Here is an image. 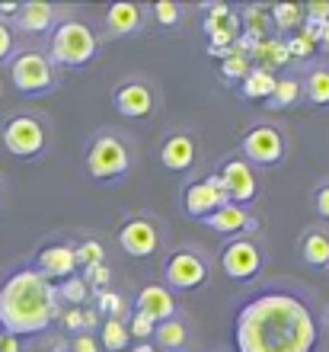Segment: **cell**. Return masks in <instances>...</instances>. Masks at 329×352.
<instances>
[{"label":"cell","instance_id":"obj_17","mask_svg":"<svg viewBox=\"0 0 329 352\" xmlns=\"http://www.w3.org/2000/svg\"><path fill=\"white\" fill-rule=\"evenodd\" d=\"M205 224H208L211 231H218V234H227V237H237V234L243 231H256L259 224L256 218L247 212V208H240V205H224V208H218L214 214H208L205 218Z\"/></svg>","mask_w":329,"mask_h":352},{"label":"cell","instance_id":"obj_41","mask_svg":"<svg viewBox=\"0 0 329 352\" xmlns=\"http://www.w3.org/2000/svg\"><path fill=\"white\" fill-rule=\"evenodd\" d=\"M313 205H317V214H320L323 221H329V183L317 189V195H313Z\"/></svg>","mask_w":329,"mask_h":352},{"label":"cell","instance_id":"obj_24","mask_svg":"<svg viewBox=\"0 0 329 352\" xmlns=\"http://www.w3.org/2000/svg\"><path fill=\"white\" fill-rule=\"evenodd\" d=\"M275 80H278L275 74H269V71H259V67H253V71H249V74L243 77V84H240V93H243L247 100H272Z\"/></svg>","mask_w":329,"mask_h":352},{"label":"cell","instance_id":"obj_16","mask_svg":"<svg viewBox=\"0 0 329 352\" xmlns=\"http://www.w3.org/2000/svg\"><path fill=\"white\" fill-rule=\"evenodd\" d=\"M135 314H144L147 320H154V324H163V320H173L176 314V301L170 295V288L163 285H147L137 292L135 298Z\"/></svg>","mask_w":329,"mask_h":352},{"label":"cell","instance_id":"obj_12","mask_svg":"<svg viewBox=\"0 0 329 352\" xmlns=\"http://www.w3.org/2000/svg\"><path fill=\"white\" fill-rule=\"evenodd\" d=\"M119 243L128 256H141L144 260V256H154L160 250V231H157V224L150 218L135 214V218H128V221L122 224Z\"/></svg>","mask_w":329,"mask_h":352},{"label":"cell","instance_id":"obj_18","mask_svg":"<svg viewBox=\"0 0 329 352\" xmlns=\"http://www.w3.org/2000/svg\"><path fill=\"white\" fill-rule=\"evenodd\" d=\"M141 7L131 3V0H115L109 10H106V26H109V36H131L141 29Z\"/></svg>","mask_w":329,"mask_h":352},{"label":"cell","instance_id":"obj_30","mask_svg":"<svg viewBox=\"0 0 329 352\" xmlns=\"http://www.w3.org/2000/svg\"><path fill=\"white\" fill-rule=\"evenodd\" d=\"M128 327L122 324V320H106L102 324V346L109 352H125L128 349Z\"/></svg>","mask_w":329,"mask_h":352},{"label":"cell","instance_id":"obj_2","mask_svg":"<svg viewBox=\"0 0 329 352\" xmlns=\"http://www.w3.org/2000/svg\"><path fill=\"white\" fill-rule=\"evenodd\" d=\"M61 314L58 288L36 269H19L0 285V327L10 336L45 333L48 324Z\"/></svg>","mask_w":329,"mask_h":352},{"label":"cell","instance_id":"obj_15","mask_svg":"<svg viewBox=\"0 0 329 352\" xmlns=\"http://www.w3.org/2000/svg\"><path fill=\"white\" fill-rule=\"evenodd\" d=\"M36 272L38 276H45L48 282L52 278H71L77 272V263H73V247L71 243H48L42 247L36 256Z\"/></svg>","mask_w":329,"mask_h":352},{"label":"cell","instance_id":"obj_37","mask_svg":"<svg viewBox=\"0 0 329 352\" xmlns=\"http://www.w3.org/2000/svg\"><path fill=\"white\" fill-rule=\"evenodd\" d=\"M154 320H147L144 314H135L128 324V336H135L137 343H150V336H154Z\"/></svg>","mask_w":329,"mask_h":352},{"label":"cell","instance_id":"obj_35","mask_svg":"<svg viewBox=\"0 0 329 352\" xmlns=\"http://www.w3.org/2000/svg\"><path fill=\"white\" fill-rule=\"evenodd\" d=\"M304 23H317V26H326L329 23V0H310L307 7H301Z\"/></svg>","mask_w":329,"mask_h":352},{"label":"cell","instance_id":"obj_43","mask_svg":"<svg viewBox=\"0 0 329 352\" xmlns=\"http://www.w3.org/2000/svg\"><path fill=\"white\" fill-rule=\"evenodd\" d=\"M71 349L73 352H100V346L93 343V336L77 333V336H73V343H71Z\"/></svg>","mask_w":329,"mask_h":352},{"label":"cell","instance_id":"obj_45","mask_svg":"<svg viewBox=\"0 0 329 352\" xmlns=\"http://www.w3.org/2000/svg\"><path fill=\"white\" fill-rule=\"evenodd\" d=\"M16 13H19V3H0V23L7 16H16Z\"/></svg>","mask_w":329,"mask_h":352},{"label":"cell","instance_id":"obj_42","mask_svg":"<svg viewBox=\"0 0 329 352\" xmlns=\"http://www.w3.org/2000/svg\"><path fill=\"white\" fill-rule=\"evenodd\" d=\"M320 32H323V26H317V23H301V29H297V36L307 38L313 48L320 45Z\"/></svg>","mask_w":329,"mask_h":352},{"label":"cell","instance_id":"obj_40","mask_svg":"<svg viewBox=\"0 0 329 352\" xmlns=\"http://www.w3.org/2000/svg\"><path fill=\"white\" fill-rule=\"evenodd\" d=\"M10 55H13V29L0 23V61H7Z\"/></svg>","mask_w":329,"mask_h":352},{"label":"cell","instance_id":"obj_34","mask_svg":"<svg viewBox=\"0 0 329 352\" xmlns=\"http://www.w3.org/2000/svg\"><path fill=\"white\" fill-rule=\"evenodd\" d=\"M96 305H100V311H106V314H109V320H122V314H125V298L122 295H115V292H109V288H102L100 292V301H96Z\"/></svg>","mask_w":329,"mask_h":352},{"label":"cell","instance_id":"obj_7","mask_svg":"<svg viewBox=\"0 0 329 352\" xmlns=\"http://www.w3.org/2000/svg\"><path fill=\"white\" fill-rule=\"evenodd\" d=\"M163 278L176 292H195L208 282V263L195 250H173L163 263Z\"/></svg>","mask_w":329,"mask_h":352},{"label":"cell","instance_id":"obj_1","mask_svg":"<svg viewBox=\"0 0 329 352\" xmlns=\"http://www.w3.org/2000/svg\"><path fill=\"white\" fill-rule=\"evenodd\" d=\"M234 343L237 352H313L317 320L301 295L272 288L240 307Z\"/></svg>","mask_w":329,"mask_h":352},{"label":"cell","instance_id":"obj_50","mask_svg":"<svg viewBox=\"0 0 329 352\" xmlns=\"http://www.w3.org/2000/svg\"><path fill=\"white\" fill-rule=\"evenodd\" d=\"M326 272H329V269H326Z\"/></svg>","mask_w":329,"mask_h":352},{"label":"cell","instance_id":"obj_36","mask_svg":"<svg viewBox=\"0 0 329 352\" xmlns=\"http://www.w3.org/2000/svg\"><path fill=\"white\" fill-rule=\"evenodd\" d=\"M284 52H288V58H297V61H307V58L313 55V45L310 42H307V38H301L297 36V32H294V36H288L284 38Z\"/></svg>","mask_w":329,"mask_h":352},{"label":"cell","instance_id":"obj_33","mask_svg":"<svg viewBox=\"0 0 329 352\" xmlns=\"http://www.w3.org/2000/svg\"><path fill=\"white\" fill-rule=\"evenodd\" d=\"M249 71H253V67H249V58L247 55H237V52L220 61V77H227V80H243Z\"/></svg>","mask_w":329,"mask_h":352},{"label":"cell","instance_id":"obj_38","mask_svg":"<svg viewBox=\"0 0 329 352\" xmlns=\"http://www.w3.org/2000/svg\"><path fill=\"white\" fill-rule=\"evenodd\" d=\"M112 278V272H109V266L106 263H100V266H90L87 272H83V282H87V288L90 285H96V288H106V282Z\"/></svg>","mask_w":329,"mask_h":352},{"label":"cell","instance_id":"obj_9","mask_svg":"<svg viewBox=\"0 0 329 352\" xmlns=\"http://www.w3.org/2000/svg\"><path fill=\"white\" fill-rule=\"evenodd\" d=\"M183 205H185V214H189V218H198V221H205L208 214L224 208V205H227V189L220 183V176L211 173V176H205V179H198V183L185 186Z\"/></svg>","mask_w":329,"mask_h":352},{"label":"cell","instance_id":"obj_21","mask_svg":"<svg viewBox=\"0 0 329 352\" xmlns=\"http://www.w3.org/2000/svg\"><path fill=\"white\" fill-rule=\"evenodd\" d=\"M205 32H208V42H211L208 48L211 52H224V48H230L240 38V16L237 13H230V16L220 19V23L205 19Z\"/></svg>","mask_w":329,"mask_h":352},{"label":"cell","instance_id":"obj_14","mask_svg":"<svg viewBox=\"0 0 329 352\" xmlns=\"http://www.w3.org/2000/svg\"><path fill=\"white\" fill-rule=\"evenodd\" d=\"M195 154H198V144H195V138L185 135V131H176V135H170V138L160 144V164H163L170 173L192 170Z\"/></svg>","mask_w":329,"mask_h":352},{"label":"cell","instance_id":"obj_26","mask_svg":"<svg viewBox=\"0 0 329 352\" xmlns=\"http://www.w3.org/2000/svg\"><path fill=\"white\" fill-rule=\"evenodd\" d=\"M307 100L313 106H329V67H313L310 74H307Z\"/></svg>","mask_w":329,"mask_h":352},{"label":"cell","instance_id":"obj_29","mask_svg":"<svg viewBox=\"0 0 329 352\" xmlns=\"http://www.w3.org/2000/svg\"><path fill=\"white\" fill-rule=\"evenodd\" d=\"M304 87L297 84V80H291V77H278L275 80V93H272V102L269 106H275V109H284V106H291V102L301 100Z\"/></svg>","mask_w":329,"mask_h":352},{"label":"cell","instance_id":"obj_27","mask_svg":"<svg viewBox=\"0 0 329 352\" xmlns=\"http://www.w3.org/2000/svg\"><path fill=\"white\" fill-rule=\"evenodd\" d=\"M243 23H247V38L249 42H262L269 38V10L265 7H247L243 10Z\"/></svg>","mask_w":329,"mask_h":352},{"label":"cell","instance_id":"obj_48","mask_svg":"<svg viewBox=\"0 0 329 352\" xmlns=\"http://www.w3.org/2000/svg\"><path fill=\"white\" fill-rule=\"evenodd\" d=\"M131 352H157V349H154V346H150V343H137Z\"/></svg>","mask_w":329,"mask_h":352},{"label":"cell","instance_id":"obj_23","mask_svg":"<svg viewBox=\"0 0 329 352\" xmlns=\"http://www.w3.org/2000/svg\"><path fill=\"white\" fill-rule=\"evenodd\" d=\"M150 340H154V349H160V352H179L185 346V340H189V336H185V327L179 324V320H163V324H157L154 327V336H150Z\"/></svg>","mask_w":329,"mask_h":352},{"label":"cell","instance_id":"obj_10","mask_svg":"<svg viewBox=\"0 0 329 352\" xmlns=\"http://www.w3.org/2000/svg\"><path fill=\"white\" fill-rule=\"evenodd\" d=\"M220 266L230 278L237 282H249L262 272V253L249 237H234V241L220 250Z\"/></svg>","mask_w":329,"mask_h":352},{"label":"cell","instance_id":"obj_46","mask_svg":"<svg viewBox=\"0 0 329 352\" xmlns=\"http://www.w3.org/2000/svg\"><path fill=\"white\" fill-rule=\"evenodd\" d=\"M100 324V314H96V311H83V330H87V327H96Z\"/></svg>","mask_w":329,"mask_h":352},{"label":"cell","instance_id":"obj_32","mask_svg":"<svg viewBox=\"0 0 329 352\" xmlns=\"http://www.w3.org/2000/svg\"><path fill=\"white\" fill-rule=\"evenodd\" d=\"M150 13H154V19L160 26L173 29L176 23H179V16H183V7H179L176 0H157L154 7H150Z\"/></svg>","mask_w":329,"mask_h":352},{"label":"cell","instance_id":"obj_8","mask_svg":"<svg viewBox=\"0 0 329 352\" xmlns=\"http://www.w3.org/2000/svg\"><path fill=\"white\" fill-rule=\"evenodd\" d=\"M3 148L13 157H36L38 151L45 148V129L36 116H13L3 125Z\"/></svg>","mask_w":329,"mask_h":352},{"label":"cell","instance_id":"obj_4","mask_svg":"<svg viewBox=\"0 0 329 352\" xmlns=\"http://www.w3.org/2000/svg\"><path fill=\"white\" fill-rule=\"evenodd\" d=\"M131 167V154L125 148V141L115 135H100L87 151V170L93 179H115L125 176Z\"/></svg>","mask_w":329,"mask_h":352},{"label":"cell","instance_id":"obj_22","mask_svg":"<svg viewBox=\"0 0 329 352\" xmlns=\"http://www.w3.org/2000/svg\"><path fill=\"white\" fill-rule=\"evenodd\" d=\"M301 256L313 269H329V234L326 231H307L301 237Z\"/></svg>","mask_w":329,"mask_h":352},{"label":"cell","instance_id":"obj_5","mask_svg":"<svg viewBox=\"0 0 329 352\" xmlns=\"http://www.w3.org/2000/svg\"><path fill=\"white\" fill-rule=\"evenodd\" d=\"M10 80L19 93H45L55 84V71H52V61H48L42 52H19L13 61H10Z\"/></svg>","mask_w":329,"mask_h":352},{"label":"cell","instance_id":"obj_19","mask_svg":"<svg viewBox=\"0 0 329 352\" xmlns=\"http://www.w3.org/2000/svg\"><path fill=\"white\" fill-rule=\"evenodd\" d=\"M16 26L23 29V32H48V29L55 26V7L45 3V0H29V3H19Z\"/></svg>","mask_w":329,"mask_h":352},{"label":"cell","instance_id":"obj_6","mask_svg":"<svg viewBox=\"0 0 329 352\" xmlns=\"http://www.w3.org/2000/svg\"><path fill=\"white\" fill-rule=\"evenodd\" d=\"M284 157V135L278 125H253V129L243 135V160H247L249 167L256 164V167H275V164H282Z\"/></svg>","mask_w":329,"mask_h":352},{"label":"cell","instance_id":"obj_49","mask_svg":"<svg viewBox=\"0 0 329 352\" xmlns=\"http://www.w3.org/2000/svg\"><path fill=\"white\" fill-rule=\"evenodd\" d=\"M157 352H160V349H157Z\"/></svg>","mask_w":329,"mask_h":352},{"label":"cell","instance_id":"obj_31","mask_svg":"<svg viewBox=\"0 0 329 352\" xmlns=\"http://www.w3.org/2000/svg\"><path fill=\"white\" fill-rule=\"evenodd\" d=\"M87 292H90V288H87V282H83V278H77V276H71L67 282H61V288H58V301L65 298L71 307H80L83 301H87Z\"/></svg>","mask_w":329,"mask_h":352},{"label":"cell","instance_id":"obj_3","mask_svg":"<svg viewBox=\"0 0 329 352\" xmlns=\"http://www.w3.org/2000/svg\"><path fill=\"white\" fill-rule=\"evenodd\" d=\"M96 55V36L90 32L87 23L80 19H65L61 26L52 32V58L65 67H83Z\"/></svg>","mask_w":329,"mask_h":352},{"label":"cell","instance_id":"obj_11","mask_svg":"<svg viewBox=\"0 0 329 352\" xmlns=\"http://www.w3.org/2000/svg\"><path fill=\"white\" fill-rule=\"evenodd\" d=\"M220 183H224V189H227V202L230 205H249L253 199H256L259 192V183H256V173H253V167H249L243 157H230L224 167H220Z\"/></svg>","mask_w":329,"mask_h":352},{"label":"cell","instance_id":"obj_25","mask_svg":"<svg viewBox=\"0 0 329 352\" xmlns=\"http://www.w3.org/2000/svg\"><path fill=\"white\" fill-rule=\"evenodd\" d=\"M269 19H272L282 32H294V29H301L304 13L297 3H272V7H269Z\"/></svg>","mask_w":329,"mask_h":352},{"label":"cell","instance_id":"obj_20","mask_svg":"<svg viewBox=\"0 0 329 352\" xmlns=\"http://www.w3.org/2000/svg\"><path fill=\"white\" fill-rule=\"evenodd\" d=\"M249 65L256 61L259 71H269V74H275L278 67H284L291 58H288V52H284V42L282 38H262V42H253V48H249Z\"/></svg>","mask_w":329,"mask_h":352},{"label":"cell","instance_id":"obj_28","mask_svg":"<svg viewBox=\"0 0 329 352\" xmlns=\"http://www.w3.org/2000/svg\"><path fill=\"white\" fill-rule=\"evenodd\" d=\"M73 263L83 269H90V266H100V263H106V247H102L100 241H80L77 247H73Z\"/></svg>","mask_w":329,"mask_h":352},{"label":"cell","instance_id":"obj_13","mask_svg":"<svg viewBox=\"0 0 329 352\" xmlns=\"http://www.w3.org/2000/svg\"><path fill=\"white\" fill-rule=\"evenodd\" d=\"M112 106L125 119H147L154 112V90L144 80H125L112 90Z\"/></svg>","mask_w":329,"mask_h":352},{"label":"cell","instance_id":"obj_47","mask_svg":"<svg viewBox=\"0 0 329 352\" xmlns=\"http://www.w3.org/2000/svg\"><path fill=\"white\" fill-rule=\"evenodd\" d=\"M320 45H323V52L329 55V23L323 26V32H320Z\"/></svg>","mask_w":329,"mask_h":352},{"label":"cell","instance_id":"obj_39","mask_svg":"<svg viewBox=\"0 0 329 352\" xmlns=\"http://www.w3.org/2000/svg\"><path fill=\"white\" fill-rule=\"evenodd\" d=\"M61 317V324H65V330H71V333H83V307H67Z\"/></svg>","mask_w":329,"mask_h":352},{"label":"cell","instance_id":"obj_44","mask_svg":"<svg viewBox=\"0 0 329 352\" xmlns=\"http://www.w3.org/2000/svg\"><path fill=\"white\" fill-rule=\"evenodd\" d=\"M0 352H23V346H19V340H16V336L0 333Z\"/></svg>","mask_w":329,"mask_h":352}]
</instances>
